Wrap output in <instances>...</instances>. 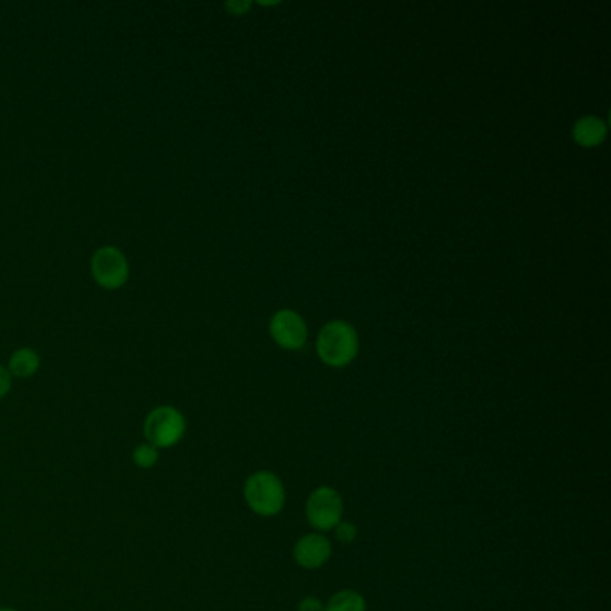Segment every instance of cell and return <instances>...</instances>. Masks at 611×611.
Wrapping results in <instances>:
<instances>
[{
  "instance_id": "52a82bcc",
  "label": "cell",
  "mask_w": 611,
  "mask_h": 611,
  "mask_svg": "<svg viewBox=\"0 0 611 611\" xmlns=\"http://www.w3.org/2000/svg\"><path fill=\"white\" fill-rule=\"evenodd\" d=\"M330 554H332V545L323 534H305L294 545V560L307 570L323 567L330 560Z\"/></svg>"
},
{
  "instance_id": "2e32d148",
  "label": "cell",
  "mask_w": 611,
  "mask_h": 611,
  "mask_svg": "<svg viewBox=\"0 0 611 611\" xmlns=\"http://www.w3.org/2000/svg\"><path fill=\"white\" fill-rule=\"evenodd\" d=\"M0 611H17V610H13V608H0Z\"/></svg>"
},
{
  "instance_id": "9c48e42d",
  "label": "cell",
  "mask_w": 611,
  "mask_h": 611,
  "mask_svg": "<svg viewBox=\"0 0 611 611\" xmlns=\"http://www.w3.org/2000/svg\"><path fill=\"white\" fill-rule=\"evenodd\" d=\"M574 140L585 147L599 146L606 137V124L597 117H583L574 124Z\"/></svg>"
},
{
  "instance_id": "8992f818",
  "label": "cell",
  "mask_w": 611,
  "mask_h": 611,
  "mask_svg": "<svg viewBox=\"0 0 611 611\" xmlns=\"http://www.w3.org/2000/svg\"><path fill=\"white\" fill-rule=\"evenodd\" d=\"M269 330H271V336H273L276 343L284 346L287 350H298L307 341L305 321L293 310H280V312H276L273 319H271Z\"/></svg>"
},
{
  "instance_id": "3957f363",
  "label": "cell",
  "mask_w": 611,
  "mask_h": 611,
  "mask_svg": "<svg viewBox=\"0 0 611 611\" xmlns=\"http://www.w3.org/2000/svg\"><path fill=\"white\" fill-rule=\"evenodd\" d=\"M187 432L185 416L173 405H160L147 414L144 422V436L147 443L158 448L178 445Z\"/></svg>"
},
{
  "instance_id": "7c38bea8",
  "label": "cell",
  "mask_w": 611,
  "mask_h": 611,
  "mask_svg": "<svg viewBox=\"0 0 611 611\" xmlns=\"http://www.w3.org/2000/svg\"><path fill=\"white\" fill-rule=\"evenodd\" d=\"M334 529L336 538L341 543H352L357 538V527L350 522H339Z\"/></svg>"
},
{
  "instance_id": "9a60e30c",
  "label": "cell",
  "mask_w": 611,
  "mask_h": 611,
  "mask_svg": "<svg viewBox=\"0 0 611 611\" xmlns=\"http://www.w3.org/2000/svg\"><path fill=\"white\" fill-rule=\"evenodd\" d=\"M248 8H250L248 2H228L226 4V9L232 11L233 15H242Z\"/></svg>"
},
{
  "instance_id": "5bb4252c",
  "label": "cell",
  "mask_w": 611,
  "mask_h": 611,
  "mask_svg": "<svg viewBox=\"0 0 611 611\" xmlns=\"http://www.w3.org/2000/svg\"><path fill=\"white\" fill-rule=\"evenodd\" d=\"M11 379H13V377L9 375L8 368H4V366L0 364V400L8 395L9 389H11Z\"/></svg>"
},
{
  "instance_id": "5b68a950",
  "label": "cell",
  "mask_w": 611,
  "mask_h": 611,
  "mask_svg": "<svg viewBox=\"0 0 611 611\" xmlns=\"http://www.w3.org/2000/svg\"><path fill=\"white\" fill-rule=\"evenodd\" d=\"M309 524L318 531L334 529L343 517V499L334 488L321 486L310 493L305 506Z\"/></svg>"
},
{
  "instance_id": "ba28073f",
  "label": "cell",
  "mask_w": 611,
  "mask_h": 611,
  "mask_svg": "<svg viewBox=\"0 0 611 611\" xmlns=\"http://www.w3.org/2000/svg\"><path fill=\"white\" fill-rule=\"evenodd\" d=\"M40 362V355L33 348H18L17 352L11 353L9 357V375L17 379H31L40 370Z\"/></svg>"
},
{
  "instance_id": "4fadbf2b",
  "label": "cell",
  "mask_w": 611,
  "mask_h": 611,
  "mask_svg": "<svg viewBox=\"0 0 611 611\" xmlns=\"http://www.w3.org/2000/svg\"><path fill=\"white\" fill-rule=\"evenodd\" d=\"M298 611H325V604L321 603L318 597H305L298 606Z\"/></svg>"
},
{
  "instance_id": "6da1fadb",
  "label": "cell",
  "mask_w": 611,
  "mask_h": 611,
  "mask_svg": "<svg viewBox=\"0 0 611 611\" xmlns=\"http://www.w3.org/2000/svg\"><path fill=\"white\" fill-rule=\"evenodd\" d=\"M244 499L253 513L260 517H275L284 508V484L271 472H257L250 475L244 484Z\"/></svg>"
},
{
  "instance_id": "7a4b0ae2",
  "label": "cell",
  "mask_w": 611,
  "mask_h": 611,
  "mask_svg": "<svg viewBox=\"0 0 611 611\" xmlns=\"http://www.w3.org/2000/svg\"><path fill=\"white\" fill-rule=\"evenodd\" d=\"M357 348H359L357 334L345 321H332L319 332V357L328 366L334 368L346 366L357 355Z\"/></svg>"
},
{
  "instance_id": "8fae6325",
  "label": "cell",
  "mask_w": 611,
  "mask_h": 611,
  "mask_svg": "<svg viewBox=\"0 0 611 611\" xmlns=\"http://www.w3.org/2000/svg\"><path fill=\"white\" fill-rule=\"evenodd\" d=\"M158 459H160L158 448L149 445V443H142V445H138V447L133 450V461H135V465H137L138 468H142V470L153 468V466L158 463Z\"/></svg>"
},
{
  "instance_id": "277c9868",
  "label": "cell",
  "mask_w": 611,
  "mask_h": 611,
  "mask_svg": "<svg viewBox=\"0 0 611 611\" xmlns=\"http://www.w3.org/2000/svg\"><path fill=\"white\" fill-rule=\"evenodd\" d=\"M95 284L106 291H117L130 280V262L115 246H101L90 260Z\"/></svg>"
},
{
  "instance_id": "30bf717a",
  "label": "cell",
  "mask_w": 611,
  "mask_h": 611,
  "mask_svg": "<svg viewBox=\"0 0 611 611\" xmlns=\"http://www.w3.org/2000/svg\"><path fill=\"white\" fill-rule=\"evenodd\" d=\"M325 611H366V603L359 592L341 590L330 597Z\"/></svg>"
}]
</instances>
